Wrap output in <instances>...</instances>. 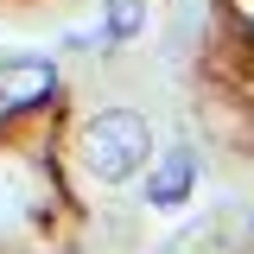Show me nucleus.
I'll return each mask as SVG.
<instances>
[{
    "instance_id": "1",
    "label": "nucleus",
    "mask_w": 254,
    "mask_h": 254,
    "mask_svg": "<svg viewBox=\"0 0 254 254\" xmlns=\"http://www.w3.org/2000/svg\"><path fill=\"white\" fill-rule=\"evenodd\" d=\"M76 159H83V172L102 178V185H127L153 159V121L140 108H102L76 133Z\"/></svg>"
},
{
    "instance_id": "2",
    "label": "nucleus",
    "mask_w": 254,
    "mask_h": 254,
    "mask_svg": "<svg viewBox=\"0 0 254 254\" xmlns=\"http://www.w3.org/2000/svg\"><path fill=\"white\" fill-rule=\"evenodd\" d=\"M58 89V64L38 58V51H19V58H0V108H38Z\"/></svg>"
},
{
    "instance_id": "3",
    "label": "nucleus",
    "mask_w": 254,
    "mask_h": 254,
    "mask_svg": "<svg viewBox=\"0 0 254 254\" xmlns=\"http://www.w3.org/2000/svg\"><path fill=\"white\" fill-rule=\"evenodd\" d=\"M197 185V159L190 146H172V153H153L146 159V172H140V197L153 203V210H178Z\"/></svg>"
},
{
    "instance_id": "4",
    "label": "nucleus",
    "mask_w": 254,
    "mask_h": 254,
    "mask_svg": "<svg viewBox=\"0 0 254 254\" xmlns=\"http://www.w3.org/2000/svg\"><path fill=\"white\" fill-rule=\"evenodd\" d=\"M102 32H108L115 45L140 38V32H146V0H108V19H102Z\"/></svg>"
}]
</instances>
